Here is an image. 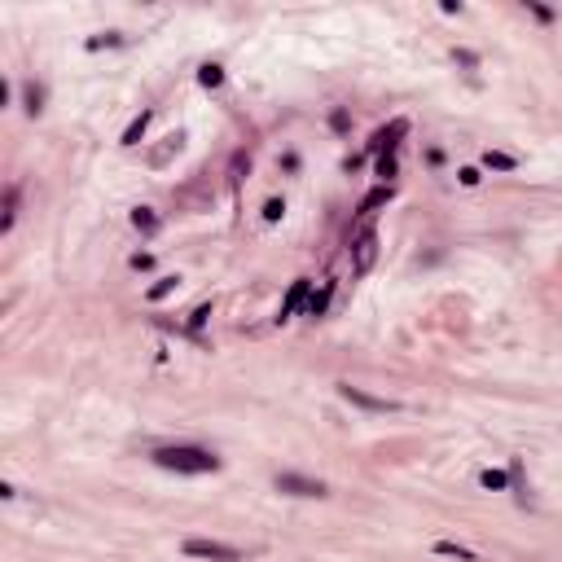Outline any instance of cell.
<instances>
[{"label":"cell","mask_w":562,"mask_h":562,"mask_svg":"<svg viewBox=\"0 0 562 562\" xmlns=\"http://www.w3.org/2000/svg\"><path fill=\"white\" fill-rule=\"evenodd\" d=\"M373 255H378V233L365 228L361 238H356V272H369L373 268Z\"/></svg>","instance_id":"8992f818"},{"label":"cell","mask_w":562,"mask_h":562,"mask_svg":"<svg viewBox=\"0 0 562 562\" xmlns=\"http://www.w3.org/2000/svg\"><path fill=\"white\" fill-rule=\"evenodd\" d=\"M527 14H531V18H541V22H553V9H545V5H531V0H527Z\"/></svg>","instance_id":"d4e9b609"},{"label":"cell","mask_w":562,"mask_h":562,"mask_svg":"<svg viewBox=\"0 0 562 562\" xmlns=\"http://www.w3.org/2000/svg\"><path fill=\"white\" fill-rule=\"evenodd\" d=\"M149 462L163 470H176V474H216L220 470V457L198 444H159L149 452Z\"/></svg>","instance_id":"6da1fadb"},{"label":"cell","mask_w":562,"mask_h":562,"mask_svg":"<svg viewBox=\"0 0 562 562\" xmlns=\"http://www.w3.org/2000/svg\"><path fill=\"white\" fill-rule=\"evenodd\" d=\"M281 216H286V202H281V198H268V202H264V220H268V224H277Z\"/></svg>","instance_id":"d6986e66"},{"label":"cell","mask_w":562,"mask_h":562,"mask_svg":"<svg viewBox=\"0 0 562 562\" xmlns=\"http://www.w3.org/2000/svg\"><path fill=\"white\" fill-rule=\"evenodd\" d=\"M387 198H391V189H373V193L365 198V207H361V216H369L373 207H382V202H387Z\"/></svg>","instance_id":"7402d4cb"},{"label":"cell","mask_w":562,"mask_h":562,"mask_svg":"<svg viewBox=\"0 0 562 562\" xmlns=\"http://www.w3.org/2000/svg\"><path fill=\"white\" fill-rule=\"evenodd\" d=\"M479 483L488 492H505L509 488V470H479Z\"/></svg>","instance_id":"5bb4252c"},{"label":"cell","mask_w":562,"mask_h":562,"mask_svg":"<svg viewBox=\"0 0 562 562\" xmlns=\"http://www.w3.org/2000/svg\"><path fill=\"white\" fill-rule=\"evenodd\" d=\"M176 281H181V277H163L159 286H149V299H167V295L176 290Z\"/></svg>","instance_id":"44dd1931"},{"label":"cell","mask_w":562,"mask_h":562,"mask_svg":"<svg viewBox=\"0 0 562 562\" xmlns=\"http://www.w3.org/2000/svg\"><path fill=\"white\" fill-rule=\"evenodd\" d=\"M132 268H137V272H145V268H154V255H145V250H137V255H132Z\"/></svg>","instance_id":"cb8c5ba5"},{"label":"cell","mask_w":562,"mask_h":562,"mask_svg":"<svg viewBox=\"0 0 562 562\" xmlns=\"http://www.w3.org/2000/svg\"><path fill=\"white\" fill-rule=\"evenodd\" d=\"M207 317H211V303H198V308L189 312V334H193V339L202 334V325H207Z\"/></svg>","instance_id":"2e32d148"},{"label":"cell","mask_w":562,"mask_h":562,"mask_svg":"<svg viewBox=\"0 0 562 562\" xmlns=\"http://www.w3.org/2000/svg\"><path fill=\"white\" fill-rule=\"evenodd\" d=\"M339 396L347 400V404H356V408H365V413H396V400H378V396H365L361 387H347V382H343V387H339Z\"/></svg>","instance_id":"277c9868"},{"label":"cell","mask_w":562,"mask_h":562,"mask_svg":"<svg viewBox=\"0 0 562 562\" xmlns=\"http://www.w3.org/2000/svg\"><path fill=\"white\" fill-rule=\"evenodd\" d=\"M452 62H457V66H466V70H479V58L470 53V48H452Z\"/></svg>","instance_id":"ffe728a7"},{"label":"cell","mask_w":562,"mask_h":562,"mask_svg":"<svg viewBox=\"0 0 562 562\" xmlns=\"http://www.w3.org/2000/svg\"><path fill=\"white\" fill-rule=\"evenodd\" d=\"M308 299H312V277H299L295 286H290V295H286V303H281V312H277V321H290L299 308H308Z\"/></svg>","instance_id":"5b68a950"},{"label":"cell","mask_w":562,"mask_h":562,"mask_svg":"<svg viewBox=\"0 0 562 562\" xmlns=\"http://www.w3.org/2000/svg\"><path fill=\"white\" fill-rule=\"evenodd\" d=\"M272 488L277 492H286V497H329V488L321 479H308V474H290V470H281L272 479Z\"/></svg>","instance_id":"3957f363"},{"label":"cell","mask_w":562,"mask_h":562,"mask_svg":"<svg viewBox=\"0 0 562 562\" xmlns=\"http://www.w3.org/2000/svg\"><path fill=\"white\" fill-rule=\"evenodd\" d=\"M115 44H123V36H119V31H106V36L88 40V53H97V48H115Z\"/></svg>","instance_id":"ac0fdd59"},{"label":"cell","mask_w":562,"mask_h":562,"mask_svg":"<svg viewBox=\"0 0 562 562\" xmlns=\"http://www.w3.org/2000/svg\"><path fill=\"white\" fill-rule=\"evenodd\" d=\"M22 110H27V115H40L44 110V84H36V80L22 84Z\"/></svg>","instance_id":"52a82bcc"},{"label":"cell","mask_w":562,"mask_h":562,"mask_svg":"<svg viewBox=\"0 0 562 562\" xmlns=\"http://www.w3.org/2000/svg\"><path fill=\"white\" fill-rule=\"evenodd\" d=\"M18 198H22V189H18V185H9V189H5V224H0L5 233H9L14 220H18Z\"/></svg>","instance_id":"9a60e30c"},{"label":"cell","mask_w":562,"mask_h":562,"mask_svg":"<svg viewBox=\"0 0 562 562\" xmlns=\"http://www.w3.org/2000/svg\"><path fill=\"white\" fill-rule=\"evenodd\" d=\"M329 127H334V132H347V110H334V115H329Z\"/></svg>","instance_id":"484cf974"},{"label":"cell","mask_w":562,"mask_h":562,"mask_svg":"<svg viewBox=\"0 0 562 562\" xmlns=\"http://www.w3.org/2000/svg\"><path fill=\"white\" fill-rule=\"evenodd\" d=\"M435 553H444V558H457V562H479V553H474V549L457 545V541H435Z\"/></svg>","instance_id":"8fae6325"},{"label":"cell","mask_w":562,"mask_h":562,"mask_svg":"<svg viewBox=\"0 0 562 562\" xmlns=\"http://www.w3.org/2000/svg\"><path fill=\"white\" fill-rule=\"evenodd\" d=\"M198 84H202V88H220V84H224V66H220V62H202V66H198Z\"/></svg>","instance_id":"7c38bea8"},{"label":"cell","mask_w":562,"mask_h":562,"mask_svg":"<svg viewBox=\"0 0 562 562\" xmlns=\"http://www.w3.org/2000/svg\"><path fill=\"white\" fill-rule=\"evenodd\" d=\"M483 167H492V171H514L519 159H514V154H501V149H483Z\"/></svg>","instance_id":"4fadbf2b"},{"label":"cell","mask_w":562,"mask_h":562,"mask_svg":"<svg viewBox=\"0 0 562 562\" xmlns=\"http://www.w3.org/2000/svg\"><path fill=\"white\" fill-rule=\"evenodd\" d=\"M457 181H462L466 189H474V185L483 181V176H479V167H462V171H457Z\"/></svg>","instance_id":"603a6c76"},{"label":"cell","mask_w":562,"mask_h":562,"mask_svg":"<svg viewBox=\"0 0 562 562\" xmlns=\"http://www.w3.org/2000/svg\"><path fill=\"white\" fill-rule=\"evenodd\" d=\"M132 228H137L141 238H154V233H159V216L149 211V207H137V211H132Z\"/></svg>","instance_id":"ba28073f"},{"label":"cell","mask_w":562,"mask_h":562,"mask_svg":"<svg viewBox=\"0 0 562 562\" xmlns=\"http://www.w3.org/2000/svg\"><path fill=\"white\" fill-rule=\"evenodd\" d=\"M145 127H149V110H141V115H137L132 123H127V127H123V137H119V145H137V141L145 137Z\"/></svg>","instance_id":"30bf717a"},{"label":"cell","mask_w":562,"mask_h":562,"mask_svg":"<svg viewBox=\"0 0 562 562\" xmlns=\"http://www.w3.org/2000/svg\"><path fill=\"white\" fill-rule=\"evenodd\" d=\"M329 299H334V281H325V286L308 299V308H303V312H308V317H325V308H329Z\"/></svg>","instance_id":"9c48e42d"},{"label":"cell","mask_w":562,"mask_h":562,"mask_svg":"<svg viewBox=\"0 0 562 562\" xmlns=\"http://www.w3.org/2000/svg\"><path fill=\"white\" fill-rule=\"evenodd\" d=\"M378 176H382V181H391V176H396V149H378Z\"/></svg>","instance_id":"e0dca14e"},{"label":"cell","mask_w":562,"mask_h":562,"mask_svg":"<svg viewBox=\"0 0 562 562\" xmlns=\"http://www.w3.org/2000/svg\"><path fill=\"white\" fill-rule=\"evenodd\" d=\"M185 558H202V562H246V553H242L238 545L198 541V536H189V541H185Z\"/></svg>","instance_id":"7a4b0ae2"}]
</instances>
